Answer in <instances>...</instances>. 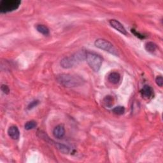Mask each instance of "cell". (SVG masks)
Instances as JSON below:
<instances>
[{
  "label": "cell",
  "mask_w": 163,
  "mask_h": 163,
  "mask_svg": "<svg viewBox=\"0 0 163 163\" xmlns=\"http://www.w3.org/2000/svg\"><path fill=\"white\" fill-rule=\"evenodd\" d=\"M21 3L19 0H3L0 2V12L6 14L16 10Z\"/></svg>",
  "instance_id": "obj_4"
},
{
  "label": "cell",
  "mask_w": 163,
  "mask_h": 163,
  "mask_svg": "<svg viewBox=\"0 0 163 163\" xmlns=\"http://www.w3.org/2000/svg\"><path fill=\"white\" fill-rule=\"evenodd\" d=\"M58 82L65 87H75L82 84L83 80L80 77L71 74H61L57 77Z\"/></svg>",
  "instance_id": "obj_1"
},
{
  "label": "cell",
  "mask_w": 163,
  "mask_h": 163,
  "mask_svg": "<svg viewBox=\"0 0 163 163\" xmlns=\"http://www.w3.org/2000/svg\"><path fill=\"white\" fill-rule=\"evenodd\" d=\"M131 31H132V33H133L137 37H139V38H145V37H144L142 35H140V33H137L136 32V31H135V30H134V29H132V30H131Z\"/></svg>",
  "instance_id": "obj_20"
},
{
  "label": "cell",
  "mask_w": 163,
  "mask_h": 163,
  "mask_svg": "<svg viewBox=\"0 0 163 163\" xmlns=\"http://www.w3.org/2000/svg\"><path fill=\"white\" fill-rule=\"evenodd\" d=\"M108 79L111 84H117L121 80V75L117 72H112L108 75Z\"/></svg>",
  "instance_id": "obj_10"
},
{
  "label": "cell",
  "mask_w": 163,
  "mask_h": 163,
  "mask_svg": "<svg viewBox=\"0 0 163 163\" xmlns=\"http://www.w3.org/2000/svg\"><path fill=\"white\" fill-rule=\"evenodd\" d=\"M109 23L110 24V26L114 28L115 29L118 31V32H120L121 33L124 35H127L128 32L125 29V28L123 26V25L117 20L115 19H111L109 21Z\"/></svg>",
  "instance_id": "obj_6"
},
{
  "label": "cell",
  "mask_w": 163,
  "mask_h": 163,
  "mask_svg": "<svg viewBox=\"0 0 163 163\" xmlns=\"http://www.w3.org/2000/svg\"><path fill=\"white\" fill-rule=\"evenodd\" d=\"M95 46L100 49L103 50L105 51L108 52L113 55H117L118 52L117 51L116 48L114 47L111 43L106 40L99 38L95 41Z\"/></svg>",
  "instance_id": "obj_5"
},
{
  "label": "cell",
  "mask_w": 163,
  "mask_h": 163,
  "mask_svg": "<svg viewBox=\"0 0 163 163\" xmlns=\"http://www.w3.org/2000/svg\"><path fill=\"white\" fill-rule=\"evenodd\" d=\"M86 61L93 71L99 72L103 63V58L99 55L91 52H87Z\"/></svg>",
  "instance_id": "obj_3"
},
{
  "label": "cell",
  "mask_w": 163,
  "mask_h": 163,
  "mask_svg": "<svg viewBox=\"0 0 163 163\" xmlns=\"http://www.w3.org/2000/svg\"><path fill=\"white\" fill-rule=\"evenodd\" d=\"M155 82L158 86L159 87H162L163 85V78L162 76H158L155 78Z\"/></svg>",
  "instance_id": "obj_18"
},
{
  "label": "cell",
  "mask_w": 163,
  "mask_h": 163,
  "mask_svg": "<svg viewBox=\"0 0 163 163\" xmlns=\"http://www.w3.org/2000/svg\"><path fill=\"white\" fill-rule=\"evenodd\" d=\"M39 104V101L38 100H34V101H31L29 105L28 106V110H31V109H33V108L36 107V106Z\"/></svg>",
  "instance_id": "obj_17"
},
{
  "label": "cell",
  "mask_w": 163,
  "mask_h": 163,
  "mask_svg": "<svg viewBox=\"0 0 163 163\" xmlns=\"http://www.w3.org/2000/svg\"><path fill=\"white\" fill-rule=\"evenodd\" d=\"M36 28L39 33H40L41 34L45 36H47L50 33V31L48 28L46 26H45V25H43V24L37 25Z\"/></svg>",
  "instance_id": "obj_12"
},
{
  "label": "cell",
  "mask_w": 163,
  "mask_h": 163,
  "mask_svg": "<svg viewBox=\"0 0 163 163\" xmlns=\"http://www.w3.org/2000/svg\"><path fill=\"white\" fill-rule=\"evenodd\" d=\"M145 48L147 52L152 53L156 51L157 45L153 42H147L145 45Z\"/></svg>",
  "instance_id": "obj_13"
},
{
  "label": "cell",
  "mask_w": 163,
  "mask_h": 163,
  "mask_svg": "<svg viewBox=\"0 0 163 163\" xmlns=\"http://www.w3.org/2000/svg\"><path fill=\"white\" fill-rule=\"evenodd\" d=\"M114 100L111 96H106L103 99V103L104 106L107 108H111L114 105Z\"/></svg>",
  "instance_id": "obj_11"
},
{
  "label": "cell",
  "mask_w": 163,
  "mask_h": 163,
  "mask_svg": "<svg viewBox=\"0 0 163 163\" xmlns=\"http://www.w3.org/2000/svg\"><path fill=\"white\" fill-rule=\"evenodd\" d=\"M53 135L56 138L58 139L62 138L65 135V129L63 125L59 124L58 126H56L53 131Z\"/></svg>",
  "instance_id": "obj_7"
},
{
  "label": "cell",
  "mask_w": 163,
  "mask_h": 163,
  "mask_svg": "<svg viewBox=\"0 0 163 163\" xmlns=\"http://www.w3.org/2000/svg\"><path fill=\"white\" fill-rule=\"evenodd\" d=\"M1 89H2V91L5 94H7V95H8V94L9 93V92H10L9 87L7 85H2Z\"/></svg>",
  "instance_id": "obj_19"
},
{
  "label": "cell",
  "mask_w": 163,
  "mask_h": 163,
  "mask_svg": "<svg viewBox=\"0 0 163 163\" xmlns=\"http://www.w3.org/2000/svg\"><path fill=\"white\" fill-rule=\"evenodd\" d=\"M37 126V124L34 121H30L27 122L24 125V128L26 130H31L35 129Z\"/></svg>",
  "instance_id": "obj_15"
},
{
  "label": "cell",
  "mask_w": 163,
  "mask_h": 163,
  "mask_svg": "<svg viewBox=\"0 0 163 163\" xmlns=\"http://www.w3.org/2000/svg\"><path fill=\"white\" fill-rule=\"evenodd\" d=\"M112 111L115 114L118 115H121L124 114L125 108L124 107V106H118L113 109Z\"/></svg>",
  "instance_id": "obj_16"
},
{
  "label": "cell",
  "mask_w": 163,
  "mask_h": 163,
  "mask_svg": "<svg viewBox=\"0 0 163 163\" xmlns=\"http://www.w3.org/2000/svg\"><path fill=\"white\" fill-rule=\"evenodd\" d=\"M56 147H57L61 152L64 154H68L70 152V148L65 145H63V144L57 143L56 144Z\"/></svg>",
  "instance_id": "obj_14"
},
{
  "label": "cell",
  "mask_w": 163,
  "mask_h": 163,
  "mask_svg": "<svg viewBox=\"0 0 163 163\" xmlns=\"http://www.w3.org/2000/svg\"><path fill=\"white\" fill-rule=\"evenodd\" d=\"M86 54L87 52L80 51L72 56L66 57L61 61V66L65 69L71 68L78 62L85 60L86 59Z\"/></svg>",
  "instance_id": "obj_2"
},
{
  "label": "cell",
  "mask_w": 163,
  "mask_h": 163,
  "mask_svg": "<svg viewBox=\"0 0 163 163\" xmlns=\"http://www.w3.org/2000/svg\"><path fill=\"white\" fill-rule=\"evenodd\" d=\"M8 135L13 140H18L20 136V131L15 126H10L8 129Z\"/></svg>",
  "instance_id": "obj_8"
},
{
  "label": "cell",
  "mask_w": 163,
  "mask_h": 163,
  "mask_svg": "<svg viewBox=\"0 0 163 163\" xmlns=\"http://www.w3.org/2000/svg\"><path fill=\"white\" fill-rule=\"evenodd\" d=\"M141 96L144 98H150L153 95V89H152L151 87H150L148 85H144L142 89L140 91Z\"/></svg>",
  "instance_id": "obj_9"
}]
</instances>
